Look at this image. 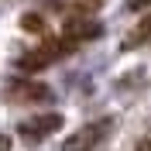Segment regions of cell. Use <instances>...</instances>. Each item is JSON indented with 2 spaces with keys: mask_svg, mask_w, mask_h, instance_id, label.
<instances>
[{
  "mask_svg": "<svg viewBox=\"0 0 151 151\" xmlns=\"http://www.w3.org/2000/svg\"><path fill=\"white\" fill-rule=\"evenodd\" d=\"M110 131H113V117H103V120H93V124H83L79 131H72L65 141H62V151H93Z\"/></svg>",
  "mask_w": 151,
  "mask_h": 151,
  "instance_id": "cell-1",
  "label": "cell"
},
{
  "mask_svg": "<svg viewBox=\"0 0 151 151\" xmlns=\"http://www.w3.org/2000/svg\"><path fill=\"white\" fill-rule=\"evenodd\" d=\"M72 41H65V38H55V41H45L41 48H35V52H24V55L17 58V69H24V72H38V69L52 65V62H58V58L65 55V52H72Z\"/></svg>",
  "mask_w": 151,
  "mask_h": 151,
  "instance_id": "cell-2",
  "label": "cell"
},
{
  "mask_svg": "<svg viewBox=\"0 0 151 151\" xmlns=\"http://www.w3.org/2000/svg\"><path fill=\"white\" fill-rule=\"evenodd\" d=\"M58 127H62V113H35V117L17 124V134L24 141H41L48 134H55Z\"/></svg>",
  "mask_w": 151,
  "mask_h": 151,
  "instance_id": "cell-3",
  "label": "cell"
},
{
  "mask_svg": "<svg viewBox=\"0 0 151 151\" xmlns=\"http://www.w3.org/2000/svg\"><path fill=\"white\" fill-rule=\"evenodd\" d=\"M52 89H48L45 83H35V79H14V83L7 86V100H14V103H48L52 100Z\"/></svg>",
  "mask_w": 151,
  "mask_h": 151,
  "instance_id": "cell-4",
  "label": "cell"
},
{
  "mask_svg": "<svg viewBox=\"0 0 151 151\" xmlns=\"http://www.w3.org/2000/svg\"><path fill=\"white\" fill-rule=\"evenodd\" d=\"M100 35V24L96 21H89L86 14H76V17H69L65 24H62V38L65 41H72V45H79V41H89V38Z\"/></svg>",
  "mask_w": 151,
  "mask_h": 151,
  "instance_id": "cell-5",
  "label": "cell"
},
{
  "mask_svg": "<svg viewBox=\"0 0 151 151\" xmlns=\"http://www.w3.org/2000/svg\"><path fill=\"white\" fill-rule=\"evenodd\" d=\"M144 41H151V14H148V17H144V21H141V24H137V28H134L127 38H124V52H131V48H141Z\"/></svg>",
  "mask_w": 151,
  "mask_h": 151,
  "instance_id": "cell-6",
  "label": "cell"
},
{
  "mask_svg": "<svg viewBox=\"0 0 151 151\" xmlns=\"http://www.w3.org/2000/svg\"><path fill=\"white\" fill-rule=\"evenodd\" d=\"M21 28L41 35V31H45V21H41V14H24V17H21Z\"/></svg>",
  "mask_w": 151,
  "mask_h": 151,
  "instance_id": "cell-7",
  "label": "cell"
},
{
  "mask_svg": "<svg viewBox=\"0 0 151 151\" xmlns=\"http://www.w3.org/2000/svg\"><path fill=\"white\" fill-rule=\"evenodd\" d=\"M127 7L131 10H144V7H151V0H127Z\"/></svg>",
  "mask_w": 151,
  "mask_h": 151,
  "instance_id": "cell-8",
  "label": "cell"
},
{
  "mask_svg": "<svg viewBox=\"0 0 151 151\" xmlns=\"http://www.w3.org/2000/svg\"><path fill=\"white\" fill-rule=\"evenodd\" d=\"M134 151H151V137H141V141H137V148Z\"/></svg>",
  "mask_w": 151,
  "mask_h": 151,
  "instance_id": "cell-9",
  "label": "cell"
},
{
  "mask_svg": "<svg viewBox=\"0 0 151 151\" xmlns=\"http://www.w3.org/2000/svg\"><path fill=\"white\" fill-rule=\"evenodd\" d=\"M0 151H10V137L7 134H0Z\"/></svg>",
  "mask_w": 151,
  "mask_h": 151,
  "instance_id": "cell-10",
  "label": "cell"
}]
</instances>
